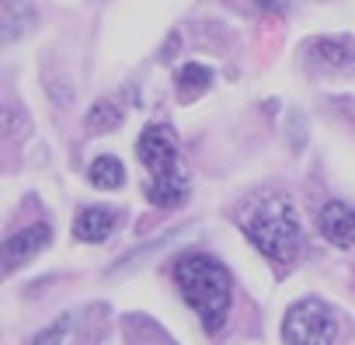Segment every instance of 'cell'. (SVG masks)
I'll list each match as a JSON object with an SVG mask.
<instances>
[{"instance_id": "obj_4", "label": "cell", "mask_w": 355, "mask_h": 345, "mask_svg": "<svg viewBox=\"0 0 355 345\" xmlns=\"http://www.w3.org/2000/svg\"><path fill=\"white\" fill-rule=\"evenodd\" d=\"M334 335H338V317L317 296L296 300L282 317L286 345H334Z\"/></svg>"}, {"instance_id": "obj_7", "label": "cell", "mask_w": 355, "mask_h": 345, "mask_svg": "<svg viewBox=\"0 0 355 345\" xmlns=\"http://www.w3.org/2000/svg\"><path fill=\"white\" fill-rule=\"evenodd\" d=\"M122 217L119 210H108V206H87L73 217V237L77 241H87V244H101L112 230H119Z\"/></svg>"}, {"instance_id": "obj_6", "label": "cell", "mask_w": 355, "mask_h": 345, "mask_svg": "<svg viewBox=\"0 0 355 345\" xmlns=\"http://www.w3.org/2000/svg\"><path fill=\"white\" fill-rule=\"evenodd\" d=\"M49 237H53V230H49L46 224H32V227H25V230H15V234L4 241V265H8V272H15L21 262L35 258V255L49 244Z\"/></svg>"}, {"instance_id": "obj_13", "label": "cell", "mask_w": 355, "mask_h": 345, "mask_svg": "<svg viewBox=\"0 0 355 345\" xmlns=\"http://www.w3.org/2000/svg\"><path fill=\"white\" fill-rule=\"evenodd\" d=\"M73 321H77V314H63L56 324H49L46 331H39L32 345H67L70 335H73Z\"/></svg>"}, {"instance_id": "obj_3", "label": "cell", "mask_w": 355, "mask_h": 345, "mask_svg": "<svg viewBox=\"0 0 355 345\" xmlns=\"http://www.w3.org/2000/svg\"><path fill=\"white\" fill-rule=\"evenodd\" d=\"M136 153L143 167L150 171L146 199L160 210H174L189 199V175L182 171V157H178V140L167 126H146L136 140Z\"/></svg>"}, {"instance_id": "obj_10", "label": "cell", "mask_w": 355, "mask_h": 345, "mask_svg": "<svg viewBox=\"0 0 355 345\" xmlns=\"http://www.w3.org/2000/svg\"><path fill=\"white\" fill-rule=\"evenodd\" d=\"M87 178H91L94 189H119V185L125 182V167H122L119 157L105 153V157H94V160H91Z\"/></svg>"}, {"instance_id": "obj_14", "label": "cell", "mask_w": 355, "mask_h": 345, "mask_svg": "<svg viewBox=\"0 0 355 345\" xmlns=\"http://www.w3.org/2000/svg\"><path fill=\"white\" fill-rule=\"evenodd\" d=\"M293 0H254V8L265 11V15H286Z\"/></svg>"}, {"instance_id": "obj_8", "label": "cell", "mask_w": 355, "mask_h": 345, "mask_svg": "<svg viewBox=\"0 0 355 345\" xmlns=\"http://www.w3.org/2000/svg\"><path fill=\"white\" fill-rule=\"evenodd\" d=\"M174 87H178V98L182 101H196L213 87V70L206 63H185L174 74Z\"/></svg>"}, {"instance_id": "obj_12", "label": "cell", "mask_w": 355, "mask_h": 345, "mask_svg": "<svg viewBox=\"0 0 355 345\" xmlns=\"http://www.w3.org/2000/svg\"><path fill=\"white\" fill-rule=\"evenodd\" d=\"M119 122H122V108L115 101H108V98H101V101H94L87 108V129H94V133H108Z\"/></svg>"}, {"instance_id": "obj_2", "label": "cell", "mask_w": 355, "mask_h": 345, "mask_svg": "<svg viewBox=\"0 0 355 345\" xmlns=\"http://www.w3.org/2000/svg\"><path fill=\"white\" fill-rule=\"evenodd\" d=\"M178 293L185 296V303L199 314L206 335H216L227 324L230 314V296H234V279L227 272L223 262H216L213 255H199L189 251L174 262L171 269Z\"/></svg>"}, {"instance_id": "obj_9", "label": "cell", "mask_w": 355, "mask_h": 345, "mask_svg": "<svg viewBox=\"0 0 355 345\" xmlns=\"http://www.w3.org/2000/svg\"><path fill=\"white\" fill-rule=\"evenodd\" d=\"M4 42H18L35 25V8L28 0H4Z\"/></svg>"}, {"instance_id": "obj_1", "label": "cell", "mask_w": 355, "mask_h": 345, "mask_svg": "<svg viewBox=\"0 0 355 345\" xmlns=\"http://www.w3.org/2000/svg\"><path fill=\"white\" fill-rule=\"evenodd\" d=\"M237 227L244 237L279 269L293 265L303 251V230L296 206L286 192H254L237 206Z\"/></svg>"}, {"instance_id": "obj_5", "label": "cell", "mask_w": 355, "mask_h": 345, "mask_svg": "<svg viewBox=\"0 0 355 345\" xmlns=\"http://www.w3.org/2000/svg\"><path fill=\"white\" fill-rule=\"evenodd\" d=\"M317 230L324 234V241L338 244V248H355V210L348 203H324L317 213Z\"/></svg>"}, {"instance_id": "obj_11", "label": "cell", "mask_w": 355, "mask_h": 345, "mask_svg": "<svg viewBox=\"0 0 355 345\" xmlns=\"http://www.w3.org/2000/svg\"><path fill=\"white\" fill-rule=\"evenodd\" d=\"M310 56L324 67H345L352 60V46L341 39H313L310 42Z\"/></svg>"}]
</instances>
